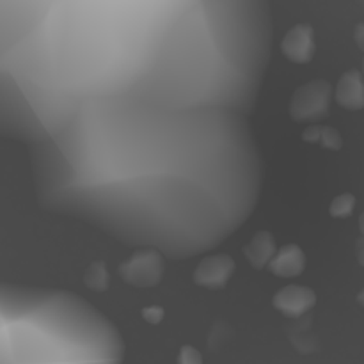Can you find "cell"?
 I'll return each instance as SVG.
<instances>
[{"mask_svg": "<svg viewBox=\"0 0 364 364\" xmlns=\"http://www.w3.org/2000/svg\"><path fill=\"white\" fill-rule=\"evenodd\" d=\"M116 327L77 295L0 284V364H123Z\"/></svg>", "mask_w": 364, "mask_h": 364, "instance_id": "6da1fadb", "label": "cell"}, {"mask_svg": "<svg viewBox=\"0 0 364 364\" xmlns=\"http://www.w3.org/2000/svg\"><path fill=\"white\" fill-rule=\"evenodd\" d=\"M333 98V84L323 78H315L295 89L288 114L295 123H318L329 116Z\"/></svg>", "mask_w": 364, "mask_h": 364, "instance_id": "7a4b0ae2", "label": "cell"}, {"mask_svg": "<svg viewBox=\"0 0 364 364\" xmlns=\"http://www.w3.org/2000/svg\"><path fill=\"white\" fill-rule=\"evenodd\" d=\"M119 277L134 288H153L162 283L166 276V259L160 249H135L119 263Z\"/></svg>", "mask_w": 364, "mask_h": 364, "instance_id": "3957f363", "label": "cell"}, {"mask_svg": "<svg viewBox=\"0 0 364 364\" xmlns=\"http://www.w3.org/2000/svg\"><path fill=\"white\" fill-rule=\"evenodd\" d=\"M237 270V263L230 255L205 256L196 267L192 281L205 290H224Z\"/></svg>", "mask_w": 364, "mask_h": 364, "instance_id": "277c9868", "label": "cell"}, {"mask_svg": "<svg viewBox=\"0 0 364 364\" xmlns=\"http://www.w3.org/2000/svg\"><path fill=\"white\" fill-rule=\"evenodd\" d=\"M316 306V294L304 284H287L272 297V308L290 320H301Z\"/></svg>", "mask_w": 364, "mask_h": 364, "instance_id": "5b68a950", "label": "cell"}, {"mask_svg": "<svg viewBox=\"0 0 364 364\" xmlns=\"http://www.w3.org/2000/svg\"><path fill=\"white\" fill-rule=\"evenodd\" d=\"M281 52L290 63L308 64L315 59L316 39L315 28L309 23H297L284 34Z\"/></svg>", "mask_w": 364, "mask_h": 364, "instance_id": "8992f818", "label": "cell"}, {"mask_svg": "<svg viewBox=\"0 0 364 364\" xmlns=\"http://www.w3.org/2000/svg\"><path fill=\"white\" fill-rule=\"evenodd\" d=\"M334 100L340 107L350 112L364 109V75L359 70H348L334 87Z\"/></svg>", "mask_w": 364, "mask_h": 364, "instance_id": "52a82bcc", "label": "cell"}, {"mask_svg": "<svg viewBox=\"0 0 364 364\" xmlns=\"http://www.w3.org/2000/svg\"><path fill=\"white\" fill-rule=\"evenodd\" d=\"M267 269L272 276L281 277V279H294V277L302 276L306 270L304 251L297 244H284Z\"/></svg>", "mask_w": 364, "mask_h": 364, "instance_id": "ba28073f", "label": "cell"}, {"mask_svg": "<svg viewBox=\"0 0 364 364\" xmlns=\"http://www.w3.org/2000/svg\"><path fill=\"white\" fill-rule=\"evenodd\" d=\"M277 251L279 249H277L276 237L267 230H262L252 235L251 240L242 249L245 259H247L249 265L255 270L267 269L270 265V262L274 259V256L277 255Z\"/></svg>", "mask_w": 364, "mask_h": 364, "instance_id": "9c48e42d", "label": "cell"}, {"mask_svg": "<svg viewBox=\"0 0 364 364\" xmlns=\"http://www.w3.org/2000/svg\"><path fill=\"white\" fill-rule=\"evenodd\" d=\"M84 284L87 290L95 294H103L110 288V272L109 267L103 259H95L87 265L84 272Z\"/></svg>", "mask_w": 364, "mask_h": 364, "instance_id": "30bf717a", "label": "cell"}, {"mask_svg": "<svg viewBox=\"0 0 364 364\" xmlns=\"http://www.w3.org/2000/svg\"><path fill=\"white\" fill-rule=\"evenodd\" d=\"M355 208V196L350 192H343V194L336 196L329 205V213L334 219H347L354 213Z\"/></svg>", "mask_w": 364, "mask_h": 364, "instance_id": "8fae6325", "label": "cell"}, {"mask_svg": "<svg viewBox=\"0 0 364 364\" xmlns=\"http://www.w3.org/2000/svg\"><path fill=\"white\" fill-rule=\"evenodd\" d=\"M318 146L323 149H329V151H340L343 148V137L334 127H322Z\"/></svg>", "mask_w": 364, "mask_h": 364, "instance_id": "7c38bea8", "label": "cell"}, {"mask_svg": "<svg viewBox=\"0 0 364 364\" xmlns=\"http://www.w3.org/2000/svg\"><path fill=\"white\" fill-rule=\"evenodd\" d=\"M176 364H205L203 363V354L192 345H183L178 352Z\"/></svg>", "mask_w": 364, "mask_h": 364, "instance_id": "4fadbf2b", "label": "cell"}, {"mask_svg": "<svg viewBox=\"0 0 364 364\" xmlns=\"http://www.w3.org/2000/svg\"><path fill=\"white\" fill-rule=\"evenodd\" d=\"M141 316L149 326H159V323H162L164 316H166V309L162 306H146V308L141 309Z\"/></svg>", "mask_w": 364, "mask_h": 364, "instance_id": "5bb4252c", "label": "cell"}, {"mask_svg": "<svg viewBox=\"0 0 364 364\" xmlns=\"http://www.w3.org/2000/svg\"><path fill=\"white\" fill-rule=\"evenodd\" d=\"M226 331H231L230 326H226V323H223V327H212V331H210L208 334V348L210 350H215V348L223 347L224 343H226Z\"/></svg>", "mask_w": 364, "mask_h": 364, "instance_id": "9a60e30c", "label": "cell"}, {"mask_svg": "<svg viewBox=\"0 0 364 364\" xmlns=\"http://www.w3.org/2000/svg\"><path fill=\"white\" fill-rule=\"evenodd\" d=\"M320 135H322V127L318 124H309L302 132V141L308 144H320Z\"/></svg>", "mask_w": 364, "mask_h": 364, "instance_id": "2e32d148", "label": "cell"}, {"mask_svg": "<svg viewBox=\"0 0 364 364\" xmlns=\"http://www.w3.org/2000/svg\"><path fill=\"white\" fill-rule=\"evenodd\" d=\"M354 41H355V45H358V48L361 50V52H364V21H359V23H355Z\"/></svg>", "mask_w": 364, "mask_h": 364, "instance_id": "e0dca14e", "label": "cell"}, {"mask_svg": "<svg viewBox=\"0 0 364 364\" xmlns=\"http://www.w3.org/2000/svg\"><path fill=\"white\" fill-rule=\"evenodd\" d=\"M354 252H355V259H358L359 265L364 267V237H359L358 240H355Z\"/></svg>", "mask_w": 364, "mask_h": 364, "instance_id": "ac0fdd59", "label": "cell"}, {"mask_svg": "<svg viewBox=\"0 0 364 364\" xmlns=\"http://www.w3.org/2000/svg\"><path fill=\"white\" fill-rule=\"evenodd\" d=\"M359 231H361V237H364V210L361 217H359Z\"/></svg>", "mask_w": 364, "mask_h": 364, "instance_id": "d6986e66", "label": "cell"}, {"mask_svg": "<svg viewBox=\"0 0 364 364\" xmlns=\"http://www.w3.org/2000/svg\"><path fill=\"white\" fill-rule=\"evenodd\" d=\"M358 304L363 306V308H364V288L358 294Z\"/></svg>", "mask_w": 364, "mask_h": 364, "instance_id": "ffe728a7", "label": "cell"}, {"mask_svg": "<svg viewBox=\"0 0 364 364\" xmlns=\"http://www.w3.org/2000/svg\"><path fill=\"white\" fill-rule=\"evenodd\" d=\"M359 6H361V9L364 11V2H361V4H359Z\"/></svg>", "mask_w": 364, "mask_h": 364, "instance_id": "44dd1931", "label": "cell"}, {"mask_svg": "<svg viewBox=\"0 0 364 364\" xmlns=\"http://www.w3.org/2000/svg\"><path fill=\"white\" fill-rule=\"evenodd\" d=\"M363 75H364V59H363Z\"/></svg>", "mask_w": 364, "mask_h": 364, "instance_id": "7402d4cb", "label": "cell"}]
</instances>
